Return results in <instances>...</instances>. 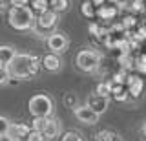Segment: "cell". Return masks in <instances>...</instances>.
Returning a JSON list of instances; mask_svg holds the SVG:
<instances>
[{"label":"cell","instance_id":"6da1fadb","mask_svg":"<svg viewBox=\"0 0 146 141\" xmlns=\"http://www.w3.org/2000/svg\"><path fill=\"white\" fill-rule=\"evenodd\" d=\"M7 70L11 79H31L40 70V59L31 53H17L7 64Z\"/></svg>","mask_w":146,"mask_h":141},{"label":"cell","instance_id":"7a4b0ae2","mask_svg":"<svg viewBox=\"0 0 146 141\" xmlns=\"http://www.w3.org/2000/svg\"><path fill=\"white\" fill-rule=\"evenodd\" d=\"M7 20L11 24V28H15L18 31H26V29H33L35 26V13L31 11L29 6H13L9 9Z\"/></svg>","mask_w":146,"mask_h":141},{"label":"cell","instance_id":"3957f363","mask_svg":"<svg viewBox=\"0 0 146 141\" xmlns=\"http://www.w3.org/2000/svg\"><path fill=\"white\" fill-rule=\"evenodd\" d=\"M29 114L33 117H51L55 110V101L49 97L48 94H35L27 103Z\"/></svg>","mask_w":146,"mask_h":141},{"label":"cell","instance_id":"277c9868","mask_svg":"<svg viewBox=\"0 0 146 141\" xmlns=\"http://www.w3.org/2000/svg\"><path fill=\"white\" fill-rule=\"evenodd\" d=\"M75 66L79 72L93 74L100 66V53L95 51V49H80L75 55Z\"/></svg>","mask_w":146,"mask_h":141},{"label":"cell","instance_id":"5b68a950","mask_svg":"<svg viewBox=\"0 0 146 141\" xmlns=\"http://www.w3.org/2000/svg\"><path fill=\"white\" fill-rule=\"evenodd\" d=\"M58 24V13H55L53 9H48L46 13H40V15L35 17V33L38 37H46L48 39L49 35L53 33L55 26Z\"/></svg>","mask_w":146,"mask_h":141},{"label":"cell","instance_id":"8992f818","mask_svg":"<svg viewBox=\"0 0 146 141\" xmlns=\"http://www.w3.org/2000/svg\"><path fill=\"white\" fill-rule=\"evenodd\" d=\"M126 90H128V95H130L131 99H139L141 95L144 92V79L143 75H139L135 72V74H128L126 77Z\"/></svg>","mask_w":146,"mask_h":141},{"label":"cell","instance_id":"52a82bcc","mask_svg":"<svg viewBox=\"0 0 146 141\" xmlns=\"http://www.w3.org/2000/svg\"><path fill=\"white\" fill-rule=\"evenodd\" d=\"M73 116H75L77 121L84 123V125H95V123H99V114H95L88 104H79V106L73 110Z\"/></svg>","mask_w":146,"mask_h":141},{"label":"cell","instance_id":"ba28073f","mask_svg":"<svg viewBox=\"0 0 146 141\" xmlns=\"http://www.w3.org/2000/svg\"><path fill=\"white\" fill-rule=\"evenodd\" d=\"M46 44H48L49 49H51V53H57V55H58V53L66 51L70 40H68V37L64 33H55V31H53V33L46 39Z\"/></svg>","mask_w":146,"mask_h":141},{"label":"cell","instance_id":"9c48e42d","mask_svg":"<svg viewBox=\"0 0 146 141\" xmlns=\"http://www.w3.org/2000/svg\"><path fill=\"white\" fill-rule=\"evenodd\" d=\"M46 139H53V138H58L62 134V126H60V121L55 119V117H46L44 119V125H42V130Z\"/></svg>","mask_w":146,"mask_h":141},{"label":"cell","instance_id":"30bf717a","mask_svg":"<svg viewBox=\"0 0 146 141\" xmlns=\"http://www.w3.org/2000/svg\"><path fill=\"white\" fill-rule=\"evenodd\" d=\"M86 104L93 110L95 114H104L108 110V104H110V99H104V97H100V95H97V94H91V95H88V99H86Z\"/></svg>","mask_w":146,"mask_h":141},{"label":"cell","instance_id":"8fae6325","mask_svg":"<svg viewBox=\"0 0 146 141\" xmlns=\"http://www.w3.org/2000/svg\"><path fill=\"white\" fill-rule=\"evenodd\" d=\"M29 132H31V126L26 125V123H11V125H9L7 136L13 141H20V139H26Z\"/></svg>","mask_w":146,"mask_h":141},{"label":"cell","instance_id":"7c38bea8","mask_svg":"<svg viewBox=\"0 0 146 141\" xmlns=\"http://www.w3.org/2000/svg\"><path fill=\"white\" fill-rule=\"evenodd\" d=\"M40 64L44 66V70H48V72H58L62 68V61H60V57L57 55V53H46V55L42 57V61H40Z\"/></svg>","mask_w":146,"mask_h":141},{"label":"cell","instance_id":"4fadbf2b","mask_svg":"<svg viewBox=\"0 0 146 141\" xmlns=\"http://www.w3.org/2000/svg\"><path fill=\"white\" fill-rule=\"evenodd\" d=\"M119 15V9L115 6H111V4H104V6L97 7V11H95V17L104 22H110V20H115V17Z\"/></svg>","mask_w":146,"mask_h":141},{"label":"cell","instance_id":"5bb4252c","mask_svg":"<svg viewBox=\"0 0 146 141\" xmlns=\"http://www.w3.org/2000/svg\"><path fill=\"white\" fill-rule=\"evenodd\" d=\"M95 141H124L121 138V134L115 130H110V128H102L95 134Z\"/></svg>","mask_w":146,"mask_h":141},{"label":"cell","instance_id":"9a60e30c","mask_svg":"<svg viewBox=\"0 0 146 141\" xmlns=\"http://www.w3.org/2000/svg\"><path fill=\"white\" fill-rule=\"evenodd\" d=\"M111 97L115 99L117 103H124L130 99V95H128V90L124 84H113L111 86Z\"/></svg>","mask_w":146,"mask_h":141},{"label":"cell","instance_id":"2e32d148","mask_svg":"<svg viewBox=\"0 0 146 141\" xmlns=\"http://www.w3.org/2000/svg\"><path fill=\"white\" fill-rule=\"evenodd\" d=\"M29 7H31V11L35 13V17L40 15V13H46L48 9H51V7H49V0H31Z\"/></svg>","mask_w":146,"mask_h":141},{"label":"cell","instance_id":"e0dca14e","mask_svg":"<svg viewBox=\"0 0 146 141\" xmlns=\"http://www.w3.org/2000/svg\"><path fill=\"white\" fill-rule=\"evenodd\" d=\"M111 81H102V83H99L97 84V88H95V94L100 95V97H104V99H110L111 97Z\"/></svg>","mask_w":146,"mask_h":141},{"label":"cell","instance_id":"ac0fdd59","mask_svg":"<svg viewBox=\"0 0 146 141\" xmlns=\"http://www.w3.org/2000/svg\"><path fill=\"white\" fill-rule=\"evenodd\" d=\"M15 55H17L15 48H11V46H0V61H2L6 66L13 61V59H15Z\"/></svg>","mask_w":146,"mask_h":141},{"label":"cell","instance_id":"d6986e66","mask_svg":"<svg viewBox=\"0 0 146 141\" xmlns=\"http://www.w3.org/2000/svg\"><path fill=\"white\" fill-rule=\"evenodd\" d=\"M62 103L66 108H71V110H75L77 106H79V97H77V94L73 92H66L62 95Z\"/></svg>","mask_w":146,"mask_h":141},{"label":"cell","instance_id":"ffe728a7","mask_svg":"<svg viewBox=\"0 0 146 141\" xmlns=\"http://www.w3.org/2000/svg\"><path fill=\"white\" fill-rule=\"evenodd\" d=\"M95 11L97 7L90 2V0H82V6H80V13L86 17V19H95Z\"/></svg>","mask_w":146,"mask_h":141},{"label":"cell","instance_id":"44dd1931","mask_svg":"<svg viewBox=\"0 0 146 141\" xmlns=\"http://www.w3.org/2000/svg\"><path fill=\"white\" fill-rule=\"evenodd\" d=\"M119 62H121L122 70H135V59L130 55V53H122L119 57Z\"/></svg>","mask_w":146,"mask_h":141},{"label":"cell","instance_id":"7402d4cb","mask_svg":"<svg viewBox=\"0 0 146 141\" xmlns=\"http://www.w3.org/2000/svg\"><path fill=\"white\" fill-rule=\"evenodd\" d=\"M49 7L55 13H62L70 7V0H49Z\"/></svg>","mask_w":146,"mask_h":141},{"label":"cell","instance_id":"603a6c76","mask_svg":"<svg viewBox=\"0 0 146 141\" xmlns=\"http://www.w3.org/2000/svg\"><path fill=\"white\" fill-rule=\"evenodd\" d=\"M135 72L139 75H146V53H141L135 57Z\"/></svg>","mask_w":146,"mask_h":141},{"label":"cell","instance_id":"cb8c5ba5","mask_svg":"<svg viewBox=\"0 0 146 141\" xmlns=\"http://www.w3.org/2000/svg\"><path fill=\"white\" fill-rule=\"evenodd\" d=\"M60 141H84V139H82V136L79 132L68 130V132H64V134H60Z\"/></svg>","mask_w":146,"mask_h":141},{"label":"cell","instance_id":"d4e9b609","mask_svg":"<svg viewBox=\"0 0 146 141\" xmlns=\"http://www.w3.org/2000/svg\"><path fill=\"white\" fill-rule=\"evenodd\" d=\"M126 77H128L126 70H119V72H115V74L111 75V84H126Z\"/></svg>","mask_w":146,"mask_h":141},{"label":"cell","instance_id":"484cf974","mask_svg":"<svg viewBox=\"0 0 146 141\" xmlns=\"http://www.w3.org/2000/svg\"><path fill=\"white\" fill-rule=\"evenodd\" d=\"M9 119L7 117H4V116H0V138L2 136H7V132H9Z\"/></svg>","mask_w":146,"mask_h":141},{"label":"cell","instance_id":"4316f807","mask_svg":"<svg viewBox=\"0 0 146 141\" xmlns=\"http://www.w3.org/2000/svg\"><path fill=\"white\" fill-rule=\"evenodd\" d=\"M26 141H46V138H44L42 132H38V130H31L29 134H27Z\"/></svg>","mask_w":146,"mask_h":141},{"label":"cell","instance_id":"83f0119b","mask_svg":"<svg viewBox=\"0 0 146 141\" xmlns=\"http://www.w3.org/2000/svg\"><path fill=\"white\" fill-rule=\"evenodd\" d=\"M130 6H131V9H133V11H146V4L141 2V0H131Z\"/></svg>","mask_w":146,"mask_h":141},{"label":"cell","instance_id":"f1b7e54d","mask_svg":"<svg viewBox=\"0 0 146 141\" xmlns=\"http://www.w3.org/2000/svg\"><path fill=\"white\" fill-rule=\"evenodd\" d=\"M9 79H11V75H9L7 66H6V68H0V84H6Z\"/></svg>","mask_w":146,"mask_h":141},{"label":"cell","instance_id":"f546056e","mask_svg":"<svg viewBox=\"0 0 146 141\" xmlns=\"http://www.w3.org/2000/svg\"><path fill=\"white\" fill-rule=\"evenodd\" d=\"M7 2L11 4V7H13V6H29L31 0H7Z\"/></svg>","mask_w":146,"mask_h":141},{"label":"cell","instance_id":"4dcf8cb0","mask_svg":"<svg viewBox=\"0 0 146 141\" xmlns=\"http://www.w3.org/2000/svg\"><path fill=\"white\" fill-rule=\"evenodd\" d=\"M91 4H93L95 7H100V6H104V4H106V0H90Z\"/></svg>","mask_w":146,"mask_h":141},{"label":"cell","instance_id":"1f68e13d","mask_svg":"<svg viewBox=\"0 0 146 141\" xmlns=\"http://www.w3.org/2000/svg\"><path fill=\"white\" fill-rule=\"evenodd\" d=\"M141 134H143V138L146 139V121L143 123V126H141Z\"/></svg>","mask_w":146,"mask_h":141},{"label":"cell","instance_id":"d6a6232c","mask_svg":"<svg viewBox=\"0 0 146 141\" xmlns=\"http://www.w3.org/2000/svg\"><path fill=\"white\" fill-rule=\"evenodd\" d=\"M0 141H13V139L9 138V136H2V138H0Z\"/></svg>","mask_w":146,"mask_h":141},{"label":"cell","instance_id":"836d02e7","mask_svg":"<svg viewBox=\"0 0 146 141\" xmlns=\"http://www.w3.org/2000/svg\"><path fill=\"white\" fill-rule=\"evenodd\" d=\"M0 68H6V64H4V62H2V61H0Z\"/></svg>","mask_w":146,"mask_h":141},{"label":"cell","instance_id":"e575fe53","mask_svg":"<svg viewBox=\"0 0 146 141\" xmlns=\"http://www.w3.org/2000/svg\"><path fill=\"white\" fill-rule=\"evenodd\" d=\"M141 2H144V4H146V0H141Z\"/></svg>","mask_w":146,"mask_h":141}]
</instances>
